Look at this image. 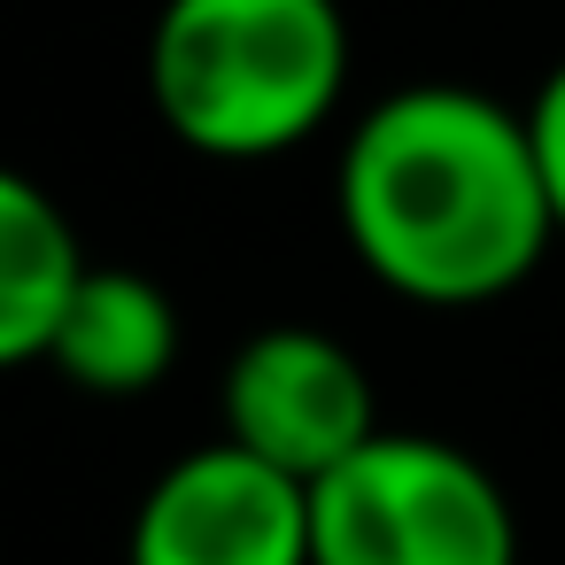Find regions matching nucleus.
<instances>
[{
    "mask_svg": "<svg viewBox=\"0 0 565 565\" xmlns=\"http://www.w3.org/2000/svg\"><path fill=\"white\" fill-rule=\"evenodd\" d=\"M333 225L356 271L418 310L503 302L557 248L526 109L449 78L395 86L349 125Z\"/></svg>",
    "mask_w": 565,
    "mask_h": 565,
    "instance_id": "obj_1",
    "label": "nucleus"
},
{
    "mask_svg": "<svg viewBox=\"0 0 565 565\" xmlns=\"http://www.w3.org/2000/svg\"><path fill=\"white\" fill-rule=\"evenodd\" d=\"M526 132H534V156H542V186H550V210H557V241H565V63L534 86L526 102Z\"/></svg>",
    "mask_w": 565,
    "mask_h": 565,
    "instance_id": "obj_8",
    "label": "nucleus"
},
{
    "mask_svg": "<svg viewBox=\"0 0 565 565\" xmlns=\"http://www.w3.org/2000/svg\"><path fill=\"white\" fill-rule=\"evenodd\" d=\"M310 565H519V511L465 441L380 426L310 488Z\"/></svg>",
    "mask_w": 565,
    "mask_h": 565,
    "instance_id": "obj_3",
    "label": "nucleus"
},
{
    "mask_svg": "<svg viewBox=\"0 0 565 565\" xmlns=\"http://www.w3.org/2000/svg\"><path fill=\"white\" fill-rule=\"evenodd\" d=\"M86 271L94 264L71 210L40 179L9 171L0 179V364H47Z\"/></svg>",
    "mask_w": 565,
    "mask_h": 565,
    "instance_id": "obj_7",
    "label": "nucleus"
},
{
    "mask_svg": "<svg viewBox=\"0 0 565 565\" xmlns=\"http://www.w3.org/2000/svg\"><path fill=\"white\" fill-rule=\"evenodd\" d=\"M217 434L318 488L380 434V395L349 341L318 326H264L225 356Z\"/></svg>",
    "mask_w": 565,
    "mask_h": 565,
    "instance_id": "obj_4",
    "label": "nucleus"
},
{
    "mask_svg": "<svg viewBox=\"0 0 565 565\" xmlns=\"http://www.w3.org/2000/svg\"><path fill=\"white\" fill-rule=\"evenodd\" d=\"M349 94L341 0H163L148 32L156 125L202 163H271Z\"/></svg>",
    "mask_w": 565,
    "mask_h": 565,
    "instance_id": "obj_2",
    "label": "nucleus"
},
{
    "mask_svg": "<svg viewBox=\"0 0 565 565\" xmlns=\"http://www.w3.org/2000/svg\"><path fill=\"white\" fill-rule=\"evenodd\" d=\"M125 565H310V488L217 434L148 480Z\"/></svg>",
    "mask_w": 565,
    "mask_h": 565,
    "instance_id": "obj_5",
    "label": "nucleus"
},
{
    "mask_svg": "<svg viewBox=\"0 0 565 565\" xmlns=\"http://www.w3.org/2000/svg\"><path fill=\"white\" fill-rule=\"evenodd\" d=\"M47 364L78 387V395H148L171 380L179 364V302L148 279V271H117V264H94Z\"/></svg>",
    "mask_w": 565,
    "mask_h": 565,
    "instance_id": "obj_6",
    "label": "nucleus"
}]
</instances>
